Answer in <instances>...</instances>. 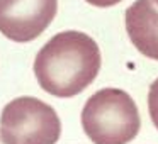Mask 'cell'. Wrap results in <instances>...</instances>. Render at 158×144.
I'll use <instances>...</instances> for the list:
<instances>
[{
  "label": "cell",
  "instance_id": "4",
  "mask_svg": "<svg viewBox=\"0 0 158 144\" xmlns=\"http://www.w3.org/2000/svg\"><path fill=\"white\" fill-rule=\"evenodd\" d=\"M58 0H0V32L15 42L39 38L53 22Z\"/></svg>",
  "mask_w": 158,
  "mask_h": 144
},
{
  "label": "cell",
  "instance_id": "6",
  "mask_svg": "<svg viewBox=\"0 0 158 144\" xmlns=\"http://www.w3.org/2000/svg\"><path fill=\"white\" fill-rule=\"evenodd\" d=\"M148 112L153 120L155 127L158 129V78L150 85V92H148Z\"/></svg>",
  "mask_w": 158,
  "mask_h": 144
},
{
  "label": "cell",
  "instance_id": "2",
  "mask_svg": "<svg viewBox=\"0 0 158 144\" xmlns=\"http://www.w3.org/2000/svg\"><path fill=\"white\" fill-rule=\"evenodd\" d=\"M82 127L94 144H127L139 132L141 119L129 93L102 88L83 105Z\"/></svg>",
  "mask_w": 158,
  "mask_h": 144
},
{
  "label": "cell",
  "instance_id": "5",
  "mask_svg": "<svg viewBox=\"0 0 158 144\" xmlns=\"http://www.w3.org/2000/svg\"><path fill=\"white\" fill-rule=\"evenodd\" d=\"M124 21L133 46L146 58L158 61V4L136 0L126 9Z\"/></svg>",
  "mask_w": 158,
  "mask_h": 144
},
{
  "label": "cell",
  "instance_id": "1",
  "mask_svg": "<svg viewBox=\"0 0 158 144\" xmlns=\"http://www.w3.org/2000/svg\"><path fill=\"white\" fill-rule=\"evenodd\" d=\"M100 49L90 36L65 31L53 36L36 54L34 75L46 93L70 98L82 93L100 71Z\"/></svg>",
  "mask_w": 158,
  "mask_h": 144
},
{
  "label": "cell",
  "instance_id": "7",
  "mask_svg": "<svg viewBox=\"0 0 158 144\" xmlns=\"http://www.w3.org/2000/svg\"><path fill=\"white\" fill-rule=\"evenodd\" d=\"M85 2H89L90 5H94V7H112V5H117L119 2H123V0H85Z\"/></svg>",
  "mask_w": 158,
  "mask_h": 144
},
{
  "label": "cell",
  "instance_id": "9",
  "mask_svg": "<svg viewBox=\"0 0 158 144\" xmlns=\"http://www.w3.org/2000/svg\"><path fill=\"white\" fill-rule=\"evenodd\" d=\"M155 2H156V4H158V0H155Z\"/></svg>",
  "mask_w": 158,
  "mask_h": 144
},
{
  "label": "cell",
  "instance_id": "3",
  "mask_svg": "<svg viewBox=\"0 0 158 144\" xmlns=\"http://www.w3.org/2000/svg\"><path fill=\"white\" fill-rule=\"evenodd\" d=\"M0 134L5 144H56L61 122L55 109L43 100L17 97L2 110Z\"/></svg>",
  "mask_w": 158,
  "mask_h": 144
},
{
  "label": "cell",
  "instance_id": "8",
  "mask_svg": "<svg viewBox=\"0 0 158 144\" xmlns=\"http://www.w3.org/2000/svg\"><path fill=\"white\" fill-rule=\"evenodd\" d=\"M0 144H5V142H4V139H2V134H0Z\"/></svg>",
  "mask_w": 158,
  "mask_h": 144
}]
</instances>
